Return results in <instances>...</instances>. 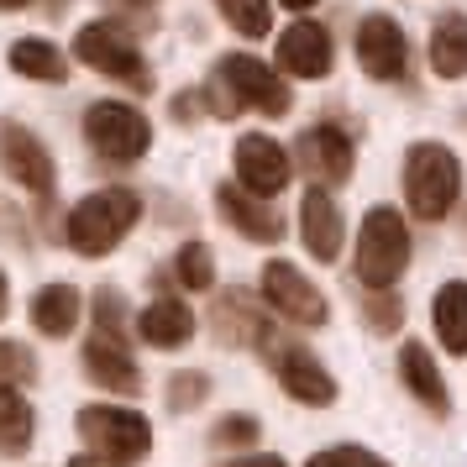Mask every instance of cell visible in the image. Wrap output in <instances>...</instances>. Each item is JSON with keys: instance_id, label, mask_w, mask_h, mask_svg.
Masks as SVG:
<instances>
[{"instance_id": "5b68a950", "label": "cell", "mask_w": 467, "mask_h": 467, "mask_svg": "<svg viewBox=\"0 0 467 467\" xmlns=\"http://www.w3.org/2000/svg\"><path fill=\"white\" fill-rule=\"evenodd\" d=\"M74 58L85 68H95V74H106V79H116V85H131L137 95L152 89V68H148V58H142V47L131 43V32L116 26V22L79 26V32H74Z\"/></svg>"}, {"instance_id": "4dcf8cb0", "label": "cell", "mask_w": 467, "mask_h": 467, "mask_svg": "<svg viewBox=\"0 0 467 467\" xmlns=\"http://www.w3.org/2000/svg\"><path fill=\"white\" fill-rule=\"evenodd\" d=\"M362 316H368V326L373 331H400V320H404V310H400V299L389 295V289H368V299H362Z\"/></svg>"}, {"instance_id": "d6986e66", "label": "cell", "mask_w": 467, "mask_h": 467, "mask_svg": "<svg viewBox=\"0 0 467 467\" xmlns=\"http://www.w3.org/2000/svg\"><path fill=\"white\" fill-rule=\"evenodd\" d=\"M137 337L158 347V352H173V347H190L194 341V310L184 299H152L148 310L137 316Z\"/></svg>"}, {"instance_id": "484cf974", "label": "cell", "mask_w": 467, "mask_h": 467, "mask_svg": "<svg viewBox=\"0 0 467 467\" xmlns=\"http://www.w3.org/2000/svg\"><path fill=\"white\" fill-rule=\"evenodd\" d=\"M215 11L232 22V32L242 37H263L274 26V0H215Z\"/></svg>"}, {"instance_id": "44dd1931", "label": "cell", "mask_w": 467, "mask_h": 467, "mask_svg": "<svg viewBox=\"0 0 467 467\" xmlns=\"http://www.w3.org/2000/svg\"><path fill=\"white\" fill-rule=\"evenodd\" d=\"M85 316V295L74 289V284H47L32 295V326L43 331L47 341H64L74 326Z\"/></svg>"}, {"instance_id": "5bb4252c", "label": "cell", "mask_w": 467, "mask_h": 467, "mask_svg": "<svg viewBox=\"0 0 467 467\" xmlns=\"http://www.w3.org/2000/svg\"><path fill=\"white\" fill-rule=\"evenodd\" d=\"M79 362H85V379L100 383V389H110V394H131V400L142 394V368H137V358H131L127 337L95 331V337L85 341Z\"/></svg>"}, {"instance_id": "e575fe53", "label": "cell", "mask_w": 467, "mask_h": 467, "mask_svg": "<svg viewBox=\"0 0 467 467\" xmlns=\"http://www.w3.org/2000/svg\"><path fill=\"white\" fill-rule=\"evenodd\" d=\"M11 316V278L0 274V320Z\"/></svg>"}, {"instance_id": "30bf717a", "label": "cell", "mask_w": 467, "mask_h": 467, "mask_svg": "<svg viewBox=\"0 0 467 467\" xmlns=\"http://www.w3.org/2000/svg\"><path fill=\"white\" fill-rule=\"evenodd\" d=\"M236 184L257 200H274V194L289 190L295 179V158L284 152V142H274L268 131H242L236 137Z\"/></svg>"}, {"instance_id": "9c48e42d", "label": "cell", "mask_w": 467, "mask_h": 467, "mask_svg": "<svg viewBox=\"0 0 467 467\" xmlns=\"http://www.w3.org/2000/svg\"><path fill=\"white\" fill-rule=\"evenodd\" d=\"M263 305L278 310L289 326H305V331H316V326L331 320V305H326V295L316 289V278H305L295 263H284V257H274V263L263 268Z\"/></svg>"}, {"instance_id": "74e56055", "label": "cell", "mask_w": 467, "mask_h": 467, "mask_svg": "<svg viewBox=\"0 0 467 467\" xmlns=\"http://www.w3.org/2000/svg\"><path fill=\"white\" fill-rule=\"evenodd\" d=\"M32 0H0V11H26Z\"/></svg>"}, {"instance_id": "6da1fadb", "label": "cell", "mask_w": 467, "mask_h": 467, "mask_svg": "<svg viewBox=\"0 0 467 467\" xmlns=\"http://www.w3.org/2000/svg\"><path fill=\"white\" fill-rule=\"evenodd\" d=\"M137 221H142V200L131 190H95L68 211L64 236L79 257H110Z\"/></svg>"}, {"instance_id": "7402d4cb", "label": "cell", "mask_w": 467, "mask_h": 467, "mask_svg": "<svg viewBox=\"0 0 467 467\" xmlns=\"http://www.w3.org/2000/svg\"><path fill=\"white\" fill-rule=\"evenodd\" d=\"M431 68L436 79H467V16L446 11L431 26Z\"/></svg>"}, {"instance_id": "cb8c5ba5", "label": "cell", "mask_w": 467, "mask_h": 467, "mask_svg": "<svg viewBox=\"0 0 467 467\" xmlns=\"http://www.w3.org/2000/svg\"><path fill=\"white\" fill-rule=\"evenodd\" d=\"M11 68H16L22 79H37V85H64L68 79V58L47 43V37H22V43H11Z\"/></svg>"}, {"instance_id": "d4e9b609", "label": "cell", "mask_w": 467, "mask_h": 467, "mask_svg": "<svg viewBox=\"0 0 467 467\" xmlns=\"http://www.w3.org/2000/svg\"><path fill=\"white\" fill-rule=\"evenodd\" d=\"M32 431H37V415H32L26 394L22 389H0V457H26Z\"/></svg>"}, {"instance_id": "8d00e7d4", "label": "cell", "mask_w": 467, "mask_h": 467, "mask_svg": "<svg viewBox=\"0 0 467 467\" xmlns=\"http://www.w3.org/2000/svg\"><path fill=\"white\" fill-rule=\"evenodd\" d=\"M68 11V0H47V16H64Z\"/></svg>"}, {"instance_id": "3957f363", "label": "cell", "mask_w": 467, "mask_h": 467, "mask_svg": "<svg viewBox=\"0 0 467 467\" xmlns=\"http://www.w3.org/2000/svg\"><path fill=\"white\" fill-rule=\"evenodd\" d=\"M74 431H79V441L89 446V457H106V462H116V467L142 462L152 451L148 415H137L127 404H85V410L74 415Z\"/></svg>"}, {"instance_id": "ac0fdd59", "label": "cell", "mask_w": 467, "mask_h": 467, "mask_svg": "<svg viewBox=\"0 0 467 467\" xmlns=\"http://www.w3.org/2000/svg\"><path fill=\"white\" fill-rule=\"evenodd\" d=\"M215 211L226 215V226L247 236V242H263V247H274L278 236H284V221H278L257 194H247L242 184H215Z\"/></svg>"}, {"instance_id": "603a6c76", "label": "cell", "mask_w": 467, "mask_h": 467, "mask_svg": "<svg viewBox=\"0 0 467 467\" xmlns=\"http://www.w3.org/2000/svg\"><path fill=\"white\" fill-rule=\"evenodd\" d=\"M431 320H436V337L451 358H467V284L462 278H451L436 289L431 299Z\"/></svg>"}, {"instance_id": "f546056e", "label": "cell", "mask_w": 467, "mask_h": 467, "mask_svg": "<svg viewBox=\"0 0 467 467\" xmlns=\"http://www.w3.org/2000/svg\"><path fill=\"white\" fill-rule=\"evenodd\" d=\"M257 436H263V425L257 415H226V420H215L211 441L221 451H257Z\"/></svg>"}, {"instance_id": "83f0119b", "label": "cell", "mask_w": 467, "mask_h": 467, "mask_svg": "<svg viewBox=\"0 0 467 467\" xmlns=\"http://www.w3.org/2000/svg\"><path fill=\"white\" fill-rule=\"evenodd\" d=\"M211 394V373H200V368H184V373H173L169 389H163V400H169L173 415H190L194 404H205Z\"/></svg>"}, {"instance_id": "7c38bea8", "label": "cell", "mask_w": 467, "mask_h": 467, "mask_svg": "<svg viewBox=\"0 0 467 467\" xmlns=\"http://www.w3.org/2000/svg\"><path fill=\"white\" fill-rule=\"evenodd\" d=\"M358 64L368 79H379V85H394L404 79V68H410V37H404V26L394 16H362L358 22Z\"/></svg>"}, {"instance_id": "ab89813d", "label": "cell", "mask_w": 467, "mask_h": 467, "mask_svg": "<svg viewBox=\"0 0 467 467\" xmlns=\"http://www.w3.org/2000/svg\"><path fill=\"white\" fill-rule=\"evenodd\" d=\"M137 5H152V0H137Z\"/></svg>"}, {"instance_id": "d590c367", "label": "cell", "mask_w": 467, "mask_h": 467, "mask_svg": "<svg viewBox=\"0 0 467 467\" xmlns=\"http://www.w3.org/2000/svg\"><path fill=\"white\" fill-rule=\"evenodd\" d=\"M68 467H116V462H106V457H74Z\"/></svg>"}, {"instance_id": "9a60e30c", "label": "cell", "mask_w": 467, "mask_h": 467, "mask_svg": "<svg viewBox=\"0 0 467 467\" xmlns=\"http://www.w3.org/2000/svg\"><path fill=\"white\" fill-rule=\"evenodd\" d=\"M337 64V43L320 22H295L278 32V74L289 79H326Z\"/></svg>"}, {"instance_id": "ffe728a7", "label": "cell", "mask_w": 467, "mask_h": 467, "mask_svg": "<svg viewBox=\"0 0 467 467\" xmlns=\"http://www.w3.org/2000/svg\"><path fill=\"white\" fill-rule=\"evenodd\" d=\"M400 373H404V383H410V394H415L436 420L451 410V394H446L441 368H436V358L425 352L420 341H404V347H400Z\"/></svg>"}, {"instance_id": "ba28073f", "label": "cell", "mask_w": 467, "mask_h": 467, "mask_svg": "<svg viewBox=\"0 0 467 467\" xmlns=\"http://www.w3.org/2000/svg\"><path fill=\"white\" fill-rule=\"evenodd\" d=\"M268 368L278 373V389L289 394V400L310 404V410H326V404L337 400V379L326 373V362L310 352V347H299L295 337H284V331H268V341L257 347Z\"/></svg>"}, {"instance_id": "7a4b0ae2", "label": "cell", "mask_w": 467, "mask_h": 467, "mask_svg": "<svg viewBox=\"0 0 467 467\" xmlns=\"http://www.w3.org/2000/svg\"><path fill=\"white\" fill-rule=\"evenodd\" d=\"M404 200L420 221H446L462 200V163L446 142H415L404 152Z\"/></svg>"}, {"instance_id": "d6a6232c", "label": "cell", "mask_w": 467, "mask_h": 467, "mask_svg": "<svg viewBox=\"0 0 467 467\" xmlns=\"http://www.w3.org/2000/svg\"><path fill=\"white\" fill-rule=\"evenodd\" d=\"M95 320H100L95 331H116V337L127 331V310H121V295L116 289H100L95 295Z\"/></svg>"}, {"instance_id": "836d02e7", "label": "cell", "mask_w": 467, "mask_h": 467, "mask_svg": "<svg viewBox=\"0 0 467 467\" xmlns=\"http://www.w3.org/2000/svg\"><path fill=\"white\" fill-rule=\"evenodd\" d=\"M232 467H289L284 457H263V451H247V457H236Z\"/></svg>"}, {"instance_id": "1f68e13d", "label": "cell", "mask_w": 467, "mask_h": 467, "mask_svg": "<svg viewBox=\"0 0 467 467\" xmlns=\"http://www.w3.org/2000/svg\"><path fill=\"white\" fill-rule=\"evenodd\" d=\"M310 467H389V462H383V457H373L368 446H331V451L310 457Z\"/></svg>"}, {"instance_id": "8992f818", "label": "cell", "mask_w": 467, "mask_h": 467, "mask_svg": "<svg viewBox=\"0 0 467 467\" xmlns=\"http://www.w3.org/2000/svg\"><path fill=\"white\" fill-rule=\"evenodd\" d=\"M85 142H89V152H95L100 163L121 169V163L148 158L152 121L137 106H127V100H95V106L85 110Z\"/></svg>"}, {"instance_id": "277c9868", "label": "cell", "mask_w": 467, "mask_h": 467, "mask_svg": "<svg viewBox=\"0 0 467 467\" xmlns=\"http://www.w3.org/2000/svg\"><path fill=\"white\" fill-rule=\"evenodd\" d=\"M410 268V226L394 205H373L358 232V278L362 289H394Z\"/></svg>"}, {"instance_id": "4316f807", "label": "cell", "mask_w": 467, "mask_h": 467, "mask_svg": "<svg viewBox=\"0 0 467 467\" xmlns=\"http://www.w3.org/2000/svg\"><path fill=\"white\" fill-rule=\"evenodd\" d=\"M173 278L184 284V289H215V257L205 242H184L179 257H173Z\"/></svg>"}, {"instance_id": "f1b7e54d", "label": "cell", "mask_w": 467, "mask_h": 467, "mask_svg": "<svg viewBox=\"0 0 467 467\" xmlns=\"http://www.w3.org/2000/svg\"><path fill=\"white\" fill-rule=\"evenodd\" d=\"M37 379V358L26 341H11L0 337V389H22V383Z\"/></svg>"}, {"instance_id": "f35d334b", "label": "cell", "mask_w": 467, "mask_h": 467, "mask_svg": "<svg viewBox=\"0 0 467 467\" xmlns=\"http://www.w3.org/2000/svg\"><path fill=\"white\" fill-rule=\"evenodd\" d=\"M289 11H310V5H320V0H284Z\"/></svg>"}, {"instance_id": "2e32d148", "label": "cell", "mask_w": 467, "mask_h": 467, "mask_svg": "<svg viewBox=\"0 0 467 467\" xmlns=\"http://www.w3.org/2000/svg\"><path fill=\"white\" fill-rule=\"evenodd\" d=\"M211 326H215V341L221 347H263L268 341V316L247 289H221L215 295V310H211Z\"/></svg>"}, {"instance_id": "8fae6325", "label": "cell", "mask_w": 467, "mask_h": 467, "mask_svg": "<svg viewBox=\"0 0 467 467\" xmlns=\"http://www.w3.org/2000/svg\"><path fill=\"white\" fill-rule=\"evenodd\" d=\"M299 163V173L316 184V190H331V184H347L352 179V163H358V152H352V137L331 121H320V127H305L299 131L295 152H289Z\"/></svg>"}, {"instance_id": "52a82bcc", "label": "cell", "mask_w": 467, "mask_h": 467, "mask_svg": "<svg viewBox=\"0 0 467 467\" xmlns=\"http://www.w3.org/2000/svg\"><path fill=\"white\" fill-rule=\"evenodd\" d=\"M215 85L232 95L236 110H257V116H289L295 95H289V79H278L274 64H263L253 53H226L211 74Z\"/></svg>"}, {"instance_id": "4fadbf2b", "label": "cell", "mask_w": 467, "mask_h": 467, "mask_svg": "<svg viewBox=\"0 0 467 467\" xmlns=\"http://www.w3.org/2000/svg\"><path fill=\"white\" fill-rule=\"evenodd\" d=\"M0 169H5V179H16V184L32 190V194H53V184H58L53 152H47L22 121H0Z\"/></svg>"}, {"instance_id": "e0dca14e", "label": "cell", "mask_w": 467, "mask_h": 467, "mask_svg": "<svg viewBox=\"0 0 467 467\" xmlns=\"http://www.w3.org/2000/svg\"><path fill=\"white\" fill-rule=\"evenodd\" d=\"M299 236L316 263H337L341 257V242H347V215L341 205L331 200V190H305L299 200Z\"/></svg>"}]
</instances>
